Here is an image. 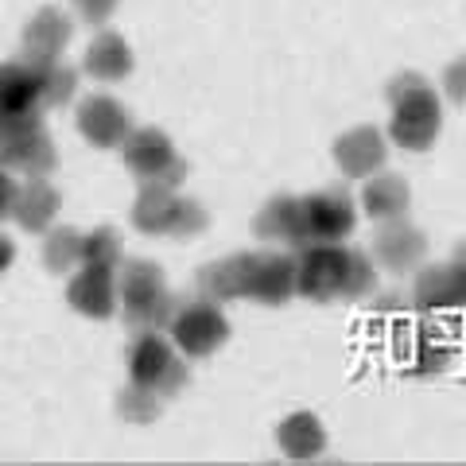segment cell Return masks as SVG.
<instances>
[{
    "label": "cell",
    "mask_w": 466,
    "mask_h": 466,
    "mask_svg": "<svg viewBox=\"0 0 466 466\" xmlns=\"http://www.w3.org/2000/svg\"><path fill=\"white\" fill-rule=\"evenodd\" d=\"M385 97L392 109L389 140L404 152H428L443 133V106L435 86L416 70H404V75L389 78Z\"/></svg>",
    "instance_id": "obj_1"
},
{
    "label": "cell",
    "mask_w": 466,
    "mask_h": 466,
    "mask_svg": "<svg viewBox=\"0 0 466 466\" xmlns=\"http://www.w3.org/2000/svg\"><path fill=\"white\" fill-rule=\"evenodd\" d=\"M116 299L128 315L133 327L156 330L164 319L171 315V296L164 288V272L148 260H128L121 268V280H116Z\"/></svg>",
    "instance_id": "obj_2"
},
{
    "label": "cell",
    "mask_w": 466,
    "mask_h": 466,
    "mask_svg": "<svg viewBox=\"0 0 466 466\" xmlns=\"http://www.w3.org/2000/svg\"><path fill=\"white\" fill-rule=\"evenodd\" d=\"M133 222L144 233H175V238H187V233H198L207 226V214H202L198 202H187L175 195V187L144 183V191L133 207Z\"/></svg>",
    "instance_id": "obj_3"
},
{
    "label": "cell",
    "mask_w": 466,
    "mask_h": 466,
    "mask_svg": "<svg viewBox=\"0 0 466 466\" xmlns=\"http://www.w3.org/2000/svg\"><path fill=\"white\" fill-rule=\"evenodd\" d=\"M346 245L342 241H315L299 245L296 257V296L327 303L342 296L346 284Z\"/></svg>",
    "instance_id": "obj_4"
},
{
    "label": "cell",
    "mask_w": 466,
    "mask_h": 466,
    "mask_svg": "<svg viewBox=\"0 0 466 466\" xmlns=\"http://www.w3.org/2000/svg\"><path fill=\"white\" fill-rule=\"evenodd\" d=\"M128 373H133V385L152 389L156 397H171L187 381L183 361L175 358L167 339H159L156 330H144L133 342V350H128Z\"/></svg>",
    "instance_id": "obj_5"
},
{
    "label": "cell",
    "mask_w": 466,
    "mask_h": 466,
    "mask_svg": "<svg viewBox=\"0 0 466 466\" xmlns=\"http://www.w3.org/2000/svg\"><path fill=\"white\" fill-rule=\"evenodd\" d=\"M299 210H303V245L346 241L358 226V202L350 198L346 187H330V191L299 198Z\"/></svg>",
    "instance_id": "obj_6"
},
{
    "label": "cell",
    "mask_w": 466,
    "mask_h": 466,
    "mask_svg": "<svg viewBox=\"0 0 466 466\" xmlns=\"http://www.w3.org/2000/svg\"><path fill=\"white\" fill-rule=\"evenodd\" d=\"M171 339L187 358H207L229 339V323L214 299H198L171 315Z\"/></svg>",
    "instance_id": "obj_7"
},
{
    "label": "cell",
    "mask_w": 466,
    "mask_h": 466,
    "mask_svg": "<svg viewBox=\"0 0 466 466\" xmlns=\"http://www.w3.org/2000/svg\"><path fill=\"white\" fill-rule=\"evenodd\" d=\"M125 164L133 167L144 183H164V187H175L183 179V164L175 156L171 140L156 128H140V133H128L125 137Z\"/></svg>",
    "instance_id": "obj_8"
},
{
    "label": "cell",
    "mask_w": 466,
    "mask_h": 466,
    "mask_svg": "<svg viewBox=\"0 0 466 466\" xmlns=\"http://www.w3.org/2000/svg\"><path fill=\"white\" fill-rule=\"evenodd\" d=\"M424 257H428L424 229L412 226L408 218L381 222V229H377V238H373V260L385 272H397V276L416 272L420 265H424Z\"/></svg>",
    "instance_id": "obj_9"
},
{
    "label": "cell",
    "mask_w": 466,
    "mask_h": 466,
    "mask_svg": "<svg viewBox=\"0 0 466 466\" xmlns=\"http://www.w3.org/2000/svg\"><path fill=\"white\" fill-rule=\"evenodd\" d=\"M385 159H389V140L373 125H358L334 140V164H339L346 179H370V175L385 171Z\"/></svg>",
    "instance_id": "obj_10"
},
{
    "label": "cell",
    "mask_w": 466,
    "mask_h": 466,
    "mask_svg": "<svg viewBox=\"0 0 466 466\" xmlns=\"http://www.w3.org/2000/svg\"><path fill=\"white\" fill-rule=\"evenodd\" d=\"M420 311H443V308H466V268L459 260L447 265L424 268L416 276V291H412Z\"/></svg>",
    "instance_id": "obj_11"
},
{
    "label": "cell",
    "mask_w": 466,
    "mask_h": 466,
    "mask_svg": "<svg viewBox=\"0 0 466 466\" xmlns=\"http://www.w3.org/2000/svg\"><path fill=\"white\" fill-rule=\"evenodd\" d=\"M249 296L268 303V308H284L296 296V257L288 253H260L253 257V284Z\"/></svg>",
    "instance_id": "obj_12"
},
{
    "label": "cell",
    "mask_w": 466,
    "mask_h": 466,
    "mask_svg": "<svg viewBox=\"0 0 466 466\" xmlns=\"http://www.w3.org/2000/svg\"><path fill=\"white\" fill-rule=\"evenodd\" d=\"M78 128L82 137L97 144V148H121L125 137L133 133L128 125V109H121L113 97H90L78 109Z\"/></svg>",
    "instance_id": "obj_13"
},
{
    "label": "cell",
    "mask_w": 466,
    "mask_h": 466,
    "mask_svg": "<svg viewBox=\"0 0 466 466\" xmlns=\"http://www.w3.org/2000/svg\"><path fill=\"white\" fill-rule=\"evenodd\" d=\"M70 308H78L82 315H94V319H109L113 308H116L113 268L82 265V272L75 276V284H70Z\"/></svg>",
    "instance_id": "obj_14"
},
{
    "label": "cell",
    "mask_w": 466,
    "mask_h": 466,
    "mask_svg": "<svg viewBox=\"0 0 466 466\" xmlns=\"http://www.w3.org/2000/svg\"><path fill=\"white\" fill-rule=\"evenodd\" d=\"M412 207V191L400 175H385L377 171L366 179V191H361V210H366L373 222H392V218H404Z\"/></svg>",
    "instance_id": "obj_15"
},
{
    "label": "cell",
    "mask_w": 466,
    "mask_h": 466,
    "mask_svg": "<svg viewBox=\"0 0 466 466\" xmlns=\"http://www.w3.org/2000/svg\"><path fill=\"white\" fill-rule=\"evenodd\" d=\"M276 443L288 459H319L327 451V428L315 412H291L280 428H276Z\"/></svg>",
    "instance_id": "obj_16"
},
{
    "label": "cell",
    "mask_w": 466,
    "mask_h": 466,
    "mask_svg": "<svg viewBox=\"0 0 466 466\" xmlns=\"http://www.w3.org/2000/svg\"><path fill=\"white\" fill-rule=\"evenodd\" d=\"M257 233L272 245H303V210L299 198L280 195L265 202V210L257 214Z\"/></svg>",
    "instance_id": "obj_17"
},
{
    "label": "cell",
    "mask_w": 466,
    "mask_h": 466,
    "mask_svg": "<svg viewBox=\"0 0 466 466\" xmlns=\"http://www.w3.org/2000/svg\"><path fill=\"white\" fill-rule=\"evenodd\" d=\"M253 284V257H229L222 265H210L202 272V288L210 299H245Z\"/></svg>",
    "instance_id": "obj_18"
},
{
    "label": "cell",
    "mask_w": 466,
    "mask_h": 466,
    "mask_svg": "<svg viewBox=\"0 0 466 466\" xmlns=\"http://www.w3.org/2000/svg\"><path fill=\"white\" fill-rule=\"evenodd\" d=\"M86 70L101 82H121L133 70V51H128V43L121 35L101 32L90 43V51H86Z\"/></svg>",
    "instance_id": "obj_19"
},
{
    "label": "cell",
    "mask_w": 466,
    "mask_h": 466,
    "mask_svg": "<svg viewBox=\"0 0 466 466\" xmlns=\"http://www.w3.org/2000/svg\"><path fill=\"white\" fill-rule=\"evenodd\" d=\"M39 101V70L8 66L0 75V113H35Z\"/></svg>",
    "instance_id": "obj_20"
},
{
    "label": "cell",
    "mask_w": 466,
    "mask_h": 466,
    "mask_svg": "<svg viewBox=\"0 0 466 466\" xmlns=\"http://www.w3.org/2000/svg\"><path fill=\"white\" fill-rule=\"evenodd\" d=\"M66 39H70V20L55 8L39 12L32 27H27V51H32L39 63H51V58L66 47Z\"/></svg>",
    "instance_id": "obj_21"
},
{
    "label": "cell",
    "mask_w": 466,
    "mask_h": 466,
    "mask_svg": "<svg viewBox=\"0 0 466 466\" xmlns=\"http://www.w3.org/2000/svg\"><path fill=\"white\" fill-rule=\"evenodd\" d=\"M16 214H20V222L27 226V229H47L51 226V218H55V210H58V195L51 191L43 179H32L24 187V191L16 195Z\"/></svg>",
    "instance_id": "obj_22"
},
{
    "label": "cell",
    "mask_w": 466,
    "mask_h": 466,
    "mask_svg": "<svg viewBox=\"0 0 466 466\" xmlns=\"http://www.w3.org/2000/svg\"><path fill=\"white\" fill-rule=\"evenodd\" d=\"M116 257H121V249H116V238L109 229H94V233H86V238L78 241V260H82V265L113 268Z\"/></svg>",
    "instance_id": "obj_23"
},
{
    "label": "cell",
    "mask_w": 466,
    "mask_h": 466,
    "mask_svg": "<svg viewBox=\"0 0 466 466\" xmlns=\"http://www.w3.org/2000/svg\"><path fill=\"white\" fill-rule=\"evenodd\" d=\"M377 288V276H373V260L366 253L350 249L346 253V284H342V299H361Z\"/></svg>",
    "instance_id": "obj_24"
},
{
    "label": "cell",
    "mask_w": 466,
    "mask_h": 466,
    "mask_svg": "<svg viewBox=\"0 0 466 466\" xmlns=\"http://www.w3.org/2000/svg\"><path fill=\"white\" fill-rule=\"evenodd\" d=\"M75 70H66V66H58L55 58L51 63H39V94L47 106H58V101H66L70 94H75Z\"/></svg>",
    "instance_id": "obj_25"
},
{
    "label": "cell",
    "mask_w": 466,
    "mask_h": 466,
    "mask_svg": "<svg viewBox=\"0 0 466 466\" xmlns=\"http://www.w3.org/2000/svg\"><path fill=\"white\" fill-rule=\"evenodd\" d=\"M451 354H455V350H451L440 334H424V339H420V346H416V358H412V370L416 373H443L447 366H451Z\"/></svg>",
    "instance_id": "obj_26"
},
{
    "label": "cell",
    "mask_w": 466,
    "mask_h": 466,
    "mask_svg": "<svg viewBox=\"0 0 466 466\" xmlns=\"http://www.w3.org/2000/svg\"><path fill=\"white\" fill-rule=\"evenodd\" d=\"M78 233L75 229H58L51 233V241H47V265L55 272H66L70 265H78Z\"/></svg>",
    "instance_id": "obj_27"
},
{
    "label": "cell",
    "mask_w": 466,
    "mask_h": 466,
    "mask_svg": "<svg viewBox=\"0 0 466 466\" xmlns=\"http://www.w3.org/2000/svg\"><path fill=\"white\" fill-rule=\"evenodd\" d=\"M443 94L455 101L459 109H466V55L443 70Z\"/></svg>",
    "instance_id": "obj_28"
},
{
    "label": "cell",
    "mask_w": 466,
    "mask_h": 466,
    "mask_svg": "<svg viewBox=\"0 0 466 466\" xmlns=\"http://www.w3.org/2000/svg\"><path fill=\"white\" fill-rule=\"evenodd\" d=\"M75 8L82 12V20H90V24H106V20L113 16L116 0H75Z\"/></svg>",
    "instance_id": "obj_29"
},
{
    "label": "cell",
    "mask_w": 466,
    "mask_h": 466,
    "mask_svg": "<svg viewBox=\"0 0 466 466\" xmlns=\"http://www.w3.org/2000/svg\"><path fill=\"white\" fill-rule=\"evenodd\" d=\"M12 202H16V187H12V183L5 179V175H0V214H5V210L12 207Z\"/></svg>",
    "instance_id": "obj_30"
},
{
    "label": "cell",
    "mask_w": 466,
    "mask_h": 466,
    "mask_svg": "<svg viewBox=\"0 0 466 466\" xmlns=\"http://www.w3.org/2000/svg\"><path fill=\"white\" fill-rule=\"evenodd\" d=\"M12 265V241L8 238H0V272H5Z\"/></svg>",
    "instance_id": "obj_31"
},
{
    "label": "cell",
    "mask_w": 466,
    "mask_h": 466,
    "mask_svg": "<svg viewBox=\"0 0 466 466\" xmlns=\"http://www.w3.org/2000/svg\"><path fill=\"white\" fill-rule=\"evenodd\" d=\"M451 260H459V265L466 268V245H459V249H455V257H451Z\"/></svg>",
    "instance_id": "obj_32"
}]
</instances>
